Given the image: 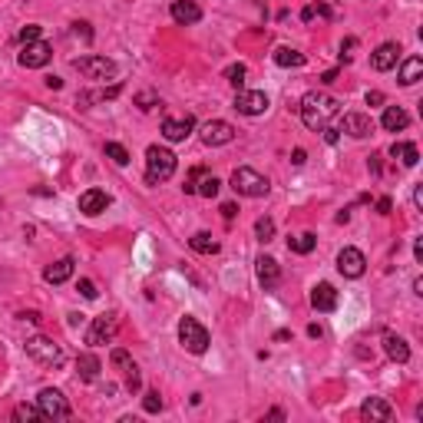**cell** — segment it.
Here are the masks:
<instances>
[{
  "instance_id": "cell-37",
  "label": "cell",
  "mask_w": 423,
  "mask_h": 423,
  "mask_svg": "<svg viewBox=\"0 0 423 423\" xmlns=\"http://www.w3.org/2000/svg\"><path fill=\"white\" fill-rule=\"evenodd\" d=\"M109 360H113L116 367H122V370H130V367H132V358H130V354H126V351H122V348H116V351H113V354H109Z\"/></svg>"
},
{
  "instance_id": "cell-19",
  "label": "cell",
  "mask_w": 423,
  "mask_h": 423,
  "mask_svg": "<svg viewBox=\"0 0 423 423\" xmlns=\"http://www.w3.org/2000/svg\"><path fill=\"white\" fill-rule=\"evenodd\" d=\"M311 304H315L317 311H334V308H337V291H334V284H327V282L315 284V288H311Z\"/></svg>"
},
{
  "instance_id": "cell-15",
  "label": "cell",
  "mask_w": 423,
  "mask_h": 423,
  "mask_svg": "<svg viewBox=\"0 0 423 423\" xmlns=\"http://www.w3.org/2000/svg\"><path fill=\"white\" fill-rule=\"evenodd\" d=\"M255 272H258V282L265 284V291H272L274 284L282 282V265H278L272 255H261V258L255 261Z\"/></svg>"
},
{
  "instance_id": "cell-25",
  "label": "cell",
  "mask_w": 423,
  "mask_h": 423,
  "mask_svg": "<svg viewBox=\"0 0 423 423\" xmlns=\"http://www.w3.org/2000/svg\"><path fill=\"white\" fill-rule=\"evenodd\" d=\"M391 156H393V159H400L407 169H413V165L420 163V152H417V146H413V142H393Z\"/></svg>"
},
{
  "instance_id": "cell-3",
  "label": "cell",
  "mask_w": 423,
  "mask_h": 423,
  "mask_svg": "<svg viewBox=\"0 0 423 423\" xmlns=\"http://www.w3.org/2000/svg\"><path fill=\"white\" fill-rule=\"evenodd\" d=\"M232 189L245 198H265L268 192H272V182H268L261 172H255V169H248V165H241V169L232 172Z\"/></svg>"
},
{
  "instance_id": "cell-40",
  "label": "cell",
  "mask_w": 423,
  "mask_h": 423,
  "mask_svg": "<svg viewBox=\"0 0 423 423\" xmlns=\"http://www.w3.org/2000/svg\"><path fill=\"white\" fill-rule=\"evenodd\" d=\"M126 387H130L132 393L139 391V367H136V364H132V367L126 370Z\"/></svg>"
},
{
  "instance_id": "cell-26",
  "label": "cell",
  "mask_w": 423,
  "mask_h": 423,
  "mask_svg": "<svg viewBox=\"0 0 423 423\" xmlns=\"http://www.w3.org/2000/svg\"><path fill=\"white\" fill-rule=\"evenodd\" d=\"M420 76H423V60H420V56H407L403 66H400V83H403V87H413Z\"/></svg>"
},
{
  "instance_id": "cell-46",
  "label": "cell",
  "mask_w": 423,
  "mask_h": 423,
  "mask_svg": "<svg viewBox=\"0 0 423 423\" xmlns=\"http://www.w3.org/2000/svg\"><path fill=\"white\" fill-rule=\"evenodd\" d=\"M66 324H70V327H80V324H83V315H76V311H73V315H66Z\"/></svg>"
},
{
  "instance_id": "cell-5",
  "label": "cell",
  "mask_w": 423,
  "mask_h": 423,
  "mask_svg": "<svg viewBox=\"0 0 423 423\" xmlns=\"http://www.w3.org/2000/svg\"><path fill=\"white\" fill-rule=\"evenodd\" d=\"M179 341L189 354H206L208 351V331L198 324L196 317H182L179 321Z\"/></svg>"
},
{
  "instance_id": "cell-38",
  "label": "cell",
  "mask_w": 423,
  "mask_h": 423,
  "mask_svg": "<svg viewBox=\"0 0 423 423\" xmlns=\"http://www.w3.org/2000/svg\"><path fill=\"white\" fill-rule=\"evenodd\" d=\"M80 294H83V298H87V301H96V284L89 282V278H80Z\"/></svg>"
},
{
  "instance_id": "cell-28",
  "label": "cell",
  "mask_w": 423,
  "mask_h": 423,
  "mask_svg": "<svg viewBox=\"0 0 423 423\" xmlns=\"http://www.w3.org/2000/svg\"><path fill=\"white\" fill-rule=\"evenodd\" d=\"M274 63L278 66H304V53H298L291 46H278V50H274Z\"/></svg>"
},
{
  "instance_id": "cell-45",
  "label": "cell",
  "mask_w": 423,
  "mask_h": 423,
  "mask_svg": "<svg viewBox=\"0 0 423 423\" xmlns=\"http://www.w3.org/2000/svg\"><path fill=\"white\" fill-rule=\"evenodd\" d=\"M235 212H239V208L232 206V202H225V206H222V215H225V222H232V218H235Z\"/></svg>"
},
{
  "instance_id": "cell-29",
  "label": "cell",
  "mask_w": 423,
  "mask_h": 423,
  "mask_svg": "<svg viewBox=\"0 0 423 423\" xmlns=\"http://www.w3.org/2000/svg\"><path fill=\"white\" fill-rule=\"evenodd\" d=\"M317 239L311 235V232H304V235H294V239H288V248L294 251V255H308V251H315Z\"/></svg>"
},
{
  "instance_id": "cell-27",
  "label": "cell",
  "mask_w": 423,
  "mask_h": 423,
  "mask_svg": "<svg viewBox=\"0 0 423 423\" xmlns=\"http://www.w3.org/2000/svg\"><path fill=\"white\" fill-rule=\"evenodd\" d=\"M189 245H192V251H198V255H215L218 251V241L208 235V232H198V235H192L189 239Z\"/></svg>"
},
{
  "instance_id": "cell-23",
  "label": "cell",
  "mask_w": 423,
  "mask_h": 423,
  "mask_svg": "<svg viewBox=\"0 0 423 423\" xmlns=\"http://www.w3.org/2000/svg\"><path fill=\"white\" fill-rule=\"evenodd\" d=\"M384 351H387V358L397 360V364H407L410 360V348H407V341L400 334H384Z\"/></svg>"
},
{
  "instance_id": "cell-2",
  "label": "cell",
  "mask_w": 423,
  "mask_h": 423,
  "mask_svg": "<svg viewBox=\"0 0 423 423\" xmlns=\"http://www.w3.org/2000/svg\"><path fill=\"white\" fill-rule=\"evenodd\" d=\"M179 169V159L175 152L163 149V146H149L146 149V182L149 185H159V182H169Z\"/></svg>"
},
{
  "instance_id": "cell-48",
  "label": "cell",
  "mask_w": 423,
  "mask_h": 423,
  "mask_svg": "<svg viewBox=\"0 0 423 423\" xmlns=\"http://www.w3.org/2000/svg\"><path fill=\"white\" fill-rule=\"evenodd\" d=\"M324 139L331 142V146H334V142H337V130H334V126H324Z\"/></svg>"
},
{
  "instance_id": "cell-30",
  "label": "cell",
  "mask_w": 423,
  "mask_h": 423,
  "mask_svg": "<svg viewBox=\"0 0 423 423\" xmlns=\"http://www.w3.org/2000/svg\"><path fill=\"white\" fill-rule=\"evenodd\" d=\"M13 420H17V423H30V420H46V417L40 413V407H30V403H17V407H13Z\"/></svg>"
},
{
  "instance_id": "cell-36",
  "label": "cell",
  "mask_w": 423,
  "mask_h": 423,
  "mask_svg": "<svg viewBox=\"0 0 423 423\" xmlns=\"http://www.w3.org/2000/svg\"><path fill=\"white\" fill-rule=\"evenodd\" d=\"M142 407H146V413H159L163 410V397H159L156 391H149L146 397H142Z\"/></svg>"
},
{
  "instance_id": "cell-22",
  "label": "cell",
  "mask_w": 423,
  "mask_h": 423,
  "mask_svg": "<svg viewBox=\"0 0 423 423\" xmlns=\"http://www.w3.org/2000/svg\"><path fill=\"white\" fill-rule=\"evenodd\" d=\"M73 272H76V261L73 258H60V261H53V265H46L44 278L50 284H63L66 278H73Z\"/></svg>"
},
{
  "instance_id": "cell-31",
  "label": "cell",
  "mask_w": 423,
  "mask_h": 423,
  "mask_svg": "<svg viewBox=\"0 0 423 423\" xmlns=\"http://www.w3.org/2000/svg\"><path fill=\"white\" fill-rule=\"evenodd\" d=\"M218 189H222V182H218L215 175H206V179H202V182L196 185V192H198L202 198H215V196H218Z\"/></svg>"
},
{
  "instance_id": "cell-35",
  "label": "cell",
  "mask_w": 423,
  "mask_h": 423,
  "mask_svg": "<svg viewBox=\"0 0 423 423\" xmlns=\"http://www.w3.org/2000/svg\"><path fill=\"white\" fill-rule=\"evenodd\" d=\"M40 33H44V27H37V23H27V27L17 33V40H20V44H33V40H40Z\"/></svg>"
},
{
  "instance_id": "cell-10",
  "label": "cell",
  "mask_w": 423,
  "mask_h": 423,
  "mask_svg": "<svg viewBox=\"0 0 423 423\" xmlns=\"http://www.w3.org/2000/svg\"><path fill=\"white\" fill-rule=\"evenodd\" d=\"M337 272L344 274V278H360V274L367 272V258H364V251L360 248H344L337 255Z\"/></svg>"
},
{
  "instance_id": "cell-4",
  "label": "cell",
  "mask_w": 423,
  "mask_h": 423,
  "mask_svg": "<svg viewBox=\"0 0 423 423\" xmlns=\"http://www.w3.org/2000/svg\"><path fill=\"white\" fill-rule=\"evenodd\" d=\"M27 354H30L37 364H44V367H63L66 364V351L44 334H37L27 341Z\"/></svg>"
},
{
  "instance_id": "cell-8",
  "label": "cell",
  "mask_w": 423,
  "mask_h": 423,
  "mask_svg": "<svg viewBox=\"0 0 423 423\" xmlns=\"http://www.w3.org/2000/svg\"><path fill=\"white\" fill-rule=\"evenodd\" d=\"M120 331V317L116 315H99L93 317V327L87 331V344L89 348H99V344H109Z\"/></svg>"
},
{
  "instance_id": "cell-39",
  "label": "cell",
  "mask_w": 423,
  "mask_h": 423,
  "mask_svg": "<svg viewBox=\"0 0 423 423\" xmlns=\"http://www.w3.org/2000/svg\"><path fill=\"white\" fill-rule=\"evenodd\" d=\"M136 106H139V109L159 106V96H156V93H139V96H136Z\"/></svg>"
},
{
  "instance_id": "cell-32",
  "label": "cell",
  "mask_w": 423,
  "mask_h": 423,
  "mask_svg": "<svg viewBox=\"0 0 423 423\" xmlns=\"http://www.w3.org/2000/svg\"><path fill=\"white\" fill-rule=\"evenodd\" d=\"M106 156L116 165H130V152H126V146H120V142H106Z\"/></svg>"
},
{
  "instance_id": "cell-20",
  "label": "cell",
  "mask_w": 423,
  "mask_h": 423,
  "mask_svg": "<svg viewBox=\"0 0 423 423\" xmlns=\"http://www.w3.org/2000/svg\"><path fill=\"white\" fill-rule=\"evenodd\" d=\"M192 126H196L192 116H182V120H163V136L169 142H182L185 136L192 132Z\"/></svg>"
},
{
  "instance_id": "cell-47",
  "label": "cell",
  "mask_w": 423,
  "mask_h": 423,
  "mask_svg": "<svg viewBox=\"0 0 423 423\" xmlns=\"http://www.w3.org/2000/svg\"><path fill=\"white\" fill-rule=\"evenodd\" d=\"M413 258H417V261H423V239H417V241H413Z\"/></svg>"
},
{
  "instance_id": "cell-7",
  "label": "cell",
  "mask_w": 423,
  "mask_h": 423,
  "mask_svg": "<svg viewBox=\"0 0 423 423\" xmlns=\"http://www.w3.org/2000/svg\"><path fill=\"white\" fill-rule=\"evenodd\" d=\"M73 70L83 73L87 80H113L116 76V63L109 56H76Z\"/></svg>"
},
{
  "instance_id": "cell-14",
  "label": "cell",
  "mask_w": 423,
  "mask_h": 423,
  "mask_svg": "<svg viewBox=\"0 0 423 423\" xmlns=\"http://www.w3.org/2000/svg\"><path fill=\"white\" fill-rule=\"evenodd\" d=\"M341 130L354 136V139H367L370 132H374V120L364 116V113H344V120H341Z\"/></svg>"
},
{
  "instance_id": "cell-50",
  "label": "cell",
  "mask_w": 423,
  "mask_h": 423,
  "mask_svg": "<svg viewBox=\"0 0 423 423\" xmlns=\"http://www.w3.org/2000/svg\"><path fill=\"white\" fill-rule=\"evenodd\" d=\"M315 13H317V7H304V11H301V20H315Z\"/></svg>"
},
{
  "instance_id": "cell-12",
  "label": "cell",
  "mask_w": 423,
  "mask_h": 423,
  "mask_svg": "<svg viewBox=\"0 0 423 423\" xmlns=\"http://www.w3.org/2000/svg\"><path fill=\"white\" fill-rule=\"evenodd\" d=\"M235 109H239L241 116H261V113H268V96H265L261 89L239 93V96H235Z\"/></svg>"
},
{
  "instance_id": "cell-34",
  "label": "cell",
  "mask_w": 423,
  "mask_h": 423,
  "mask_svg": "<svg viewBox=\"0 0 423 423\" xmlns=\"http://www.w3.org/2000/svg\"><path fill=\"white\" fill-rule=\"evenodd\" d=\"M255 235H258V241H272L274 239V222L272 218H258V222H255Z\"/></svg>"
},
{
  "instance_id": "cell-17",
  "label": "cell",
  "mask_w": 423,
  "mask_h": 423,
  "mask_svg": "<svg viewBox=\"0 0 423 423\" xmlns=\"http://www.w3.org/2000/svg\"><path fill=\"white\" fill-rule=\"evenodd\" d=\"M109 202H113V198H109L103 189H87V192L80 196V212H83V215H99V212L109 208Z\"/></svg>"
},
{
  "instance_id": "cell-44",
  "label": "cell",
  "mask_w": 423,
  "mask_h": 423,
  "mask_svg": "<svg viewBox=\"0 0 423 423\" xmlns=\"http://www.w3.org/2000/svg\"><path fill=\"white\" fill-rule=\"evenodd\" d=\"M380 103H384V93H377V89L367 93V106H380Z\"/></svg>"
},
{
  "instance_id": "cell-42",
  "label": "cell",
  "mask_w": 423,
  "mask_h": 423,
  "mask_svg": "<svg viewBox=\"0 0 423 423\" xmlns=\"http://www.w3.org/2000/svg\"><path fill=\"white\" fill-rule=\"evenodd\" d=\"M377 212H380V215H391V198H387V196L377 198Z\"/></svg>"
},
{
  "instance_id": "cell-41",
  "label": "cell",
  "mask_w": 423,
  "mask_h": 423,
  "mask_svg": "<svg viewBox=\"0 0 423 423\" xmlns=\"http://www.w3.org/2000/svg\"><path fill=\"white\" fill-rule=\"evenodd\" d=\"M73 33L76 37H83V40H93V30H89V23H83V20L73 23Z\"/></svg>"
},
{
  "instance_id": "cell-33",
  "label": "cell",
  "mask_w": 423,
  "mask_h": 423,
  "mask_svg": "<svg viewBox=\"0 0 423 423\" xmlns=\"http://www.w3.org/2000/svg\"><path fill=\"white\" fill-rule=\"evenodd\" d=\"M245 73H248V70H245V63H232V66L225 70V80H228V83H232L235 89H239L241 83H245Z\"/></svg>"
},
{
  "instance_id": "cell-6",
  "label": "cell",
  "mask_w": 423,
  "mask_h": 423,
  "mask_svg": "<svg viewBox=\"0 0 423 423\" xmlns=\"http://www.w3.org/2000/svg\"><path fill=\"white\" fill-rule=\"evenodd\" d=\"M37 407H40V413H44L46 420H70V403H66V397L56 387H44V391L37 393Z\"/></svg>"
},
{
  "instance_id": "cell-1",
  "label": "cell",
  "mask_w": 423,
  "mask_h": 423,
  "mask_svg": "<svg viewBox=\"0 0 423 423\" xmlns=\"http://www.w3.org/2000/svg\"><path fill=\"white\" fill-rule=\"evenodd\" d=\"M341 113H344V103L337 96H331V93L311 89V93H304V99H301V122L308 130H324Z\"/></svg>"
},
{
  "instance_id": "cell-13",
  "label": "cell",
  "mask_w": 423,
  "mask_h": 423,
  "mask_svg": "<svg viewBox=\"0 0 423 423\" xmlns=\"http://www.w3.org/2000/svg\"><path fill=\"white\" fill-rule=\"evenodd\" d=\"M360 417L370 423H391L393 420V407L384 397H367V400L360 403Z\"/></svg>"
},
{
  "instance_id": "cell-18",
  "label": "cell",
  "mask_w": 423,
  "mask_h": 423,
  "mask_svg": "<svg viewBox=\"0 0 423 423\" xmlns=\"http://www.w3.org/2000/svg\"><path fill=\"white\" fill-rule=\"evenodd\" d=\"M172 20L189 27V23H198L202 20V7L192 4V0H172Z\"/></svg>"
},
{
  "instance_id": "cell-16",
  "label": "cell",
  "mask_w": 423,
  "mask_h": 423,
  "mask_svg": "<svg viewBox=\"0 0 423 423\" xmlns=\"http://www.w3.org/2000/svg\"><path fill=\"white\" fill-rule=\"evenodd\" d=\"M397 60H400V46L397 44H380L374 53H370V66L377 70V73H387V70H393L397 66Z\"/></svg>"
},
{
  "instance_id": "cell-51",
  "label": "cell",
  "mask_w": 423,
  "mask_h": 423,
  "mask_svg": "<svg viewBox=\"0 0 423 423\" xmlns=\"http://www.w3.org/2000/svg\"><path fill=\"white\" fill-rule=\"evenodd\" d=\"M334 80H337V70H327V73L321 76V83H334Z\"/></svg>"
},
{
  "instance_id": "cell-9",
  "label": "cell",
  "mask_w": 423,
  "mask_h": 423,
  "mask_svg": "<svg viewBox=\"0 0 423 423\" xmlns=\"http://www.w3.org/2000/svg\"><path fill=\"white\" fill-rule=\"evenodd\" d=\"M20 66H27V70H40V66H46L50 60H53V46L44 44V40H33V44H23L20 50Z\"/></svg>"
},
{
  "instance_id": "cell-49",
  "label": "cell",
  "mask_w": 423,
  "mask_h": 423,
  "mask_svg": "<svg viewBox=\"0 0 423 423\" xmlns=\"http://www.w3.org/2000/svg\"><path fill=\"white\" fill-rule=\"evenodd\" d=\"M46 87H50V89H60V87H63V80H60V76H46Z\"/></svg>"
},
{
  "instance_id": "cell-43",
  "label": "cell",
  "mask_w": 423,
  "mask_h": 423,
  "mask_svg": "<svg viewBox=\"0 0 423 423\" xmlns=\"http://www.w3.org/2000/svg\"><path fill=\"white\" fill-rule=\"evenodd\" d=\"M413 206L423 208V185H413Z\"/></svg>"
},
{
  "instance_id": "cell-52",
  "label": "cell",
  "mask_w": 423,
  "mask_h": 423,
  "mask_svg": "<svg viewBox=\"0 0 423 423\" xmlns=\"http://www.w3.org/2000/svg\"><path fill=\"white\" fill-rule=\"evenodd\" d=\"M291 163H294V165H301V163H304V149H294V156H291Z\"/></svg>"
},
{
  "instance_id": "cell-11",
  "label": "cell",
  "mask_w": 423,
  "mask_h": 423,
  "mask_svg": "<svg viewBox=\"0 0 423 423\" xmlns=\"http://www.w3.org/2000/svg\"><path fill=\"white\" fill-rule=\"evenodd\" d=\"M235 139V126L225 120H212L202 126V142L206 146H228V142Z\"/></svg>"
},
{
  "instance_id": "cell-21",
  "label": "cell",
  "mask_w": 423,
  "mask_h": 423,
  "mask_svg": "<svg viewBox=\"0 0 423 423\" xmlns=\"http://www.w3.org/2000/svg\"><path fill=\"white\" fill-rule=\"evenodd\" d=\"M380 126L387 132H400L410 126V116H407V109L403 106H387L384 109V116H380Z\"/></svg>"
},
{
  "instance_id": "cell-24",
  "label": "cell",
  "mask_w": 423,
  "mask_h": 423,
  "mask_svg": "<svg viewBox=\"0 0 423 423\" xmlns=\"http://www.w3.org/2000/svg\"><path fill=\"white\" fill-rule=\"evenodd\" d=\"M99 367H103V364H99L96 354H80V358H76V370H80V377L87 380V384H93V380L99 377Z\"/></svg>"
}]
</instances>
